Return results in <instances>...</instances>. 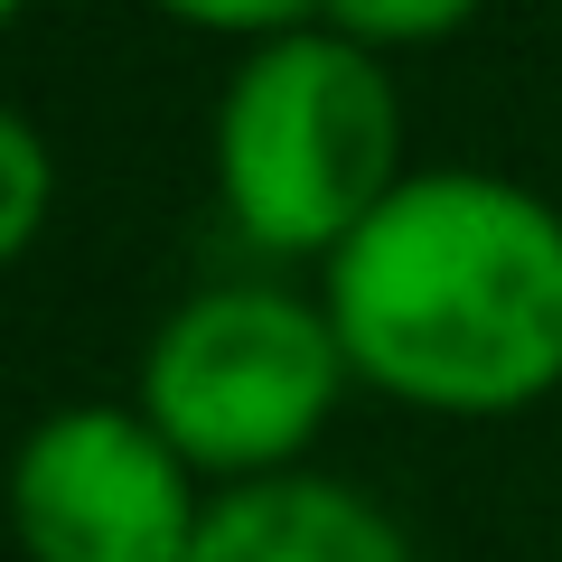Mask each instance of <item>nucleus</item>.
<instances>
[{
  "label": "nucleus",
  "instance_id": "f257e3e1",
  "mask_svg": "<svg viewBox=\"0 0 562 562\" xmlns=\"http://www.w3.org/2000/svg\"><path fill=\"white\" fill-rule=\"evenodd\" d=\"M347 366L422 413H525L562 384V216L487 169L403 179L328 254Z\"/></svg>",
  "mask_w": 562,
  "mask_h": 562
},
{
  "label": "nucleus",
  "instance_id": "f03ea898",
  "mask_svg": "<svg viewBox=\"0 0 562 562\" xmlns=\"http://www.w3.org/2000/svg\"><path fill=\"white\" fill-rule=\"evenodd\" d=\"M394 85L338 29H281L244 57L216 113V188L244 244L338 254L394 198Z\"/></svg>",
  "mask_w": 562,
  "mask_h": 562
},
{
  "label": "nucleus",
  "instance_id": "7ed1b4c3",
  "mask_svg": "<svg viewBox=\"0 0 562 562\" xmlns=\"http://www.w3.org/2000/svg\"><path fill=\"white\" fill-rule=\"evenodd\" d=\"M357 375L328 328V310L291 301L272 281H225L169 310V328L140 357V413L188 469L225 487L281 479L319 441L338 384Z\"/></svg>",
  "mask_w": 562,
  "mask_h": 562
},
{
  "label": "nucleus",
  "instance_id": "20e7f679",
  "mask_svg": "<svg viewBox=\"0 0 562 562\" xmlns=\"http://www.w3.org/2000/svg\"><path fill=\"white\" fill-rule=\"evenodd\" d=\"M10 516L29 562H188L198 553V469L150 431V413L76 403L29 431L10 469Z\"/></svg>",
  "mask_w": 562,
  "mask_h": 562
},
{
  "label": "nucleus",
  "instance_id": "39448f33",
  "mask_svg": "<svg viewBox=\"0 0 562 562\" xmlns=\"http://www.w3.org/2000/svg\"><path fill=\"white\" fill-rule=\"evenodd\" d=\"M188 562H413V543L375 497L310 479V469H281V479L225 487L206 506Z\"/></svg>",
  "mask_w": 562,
  "mask_h": 562
},
{
  "label": "nucleus",
  "instance_id": "423d86ee",
  "mask_svg": "<svg viewBox=\"0 0 562 562\" xmlns=\"http://www.w3.org/2000/svg\"><path fill=\"white\" fill-rule=\"evenodd\" d=\"M479 0H328L338 38L357 47H413V38H450Z\"/></svg>",
  "mask_w": 562,
  "mask_h": 562
},
{
  "label": "nucleus",
  "instance_id": "0eeeda50",
  "mask_svg": "<svg viewBox=\"0 0 562 562\" xmlns=\"http://www.w3.org/2000/svg\"><path fill=\"white\" fill-rule=\"evenodd\" d=\"M0 188H10V206H0V244L29 254V244H38V216H47V150H38V122H29V113L0 122Z\"/></svg>",
  "mask_w": 562,
  "mask_h": 562
},
{
  "label": "nucleus",
  "instance_id": "6e6552de",
  "mask_svg": "<svg viewBox=\"0 0 562 562\" xmlns=\"http://www.w3.org/2000/svg\"><path fill=\"white\" fill-rule=\"evenodd\" d=\"M160 10H179L198 29H281V20H301L310 0H160Z\"/></svg>",
  "mask_w": 562,
  "mask_h": 562
},
{
  "label": "nucleus",
  "instance_id": "1a4fd4ad",
  "mask_svg": "<svg viewBox=\"0 0 562 562\" xmlns=\"http://www.w3.org/2000/svg\"><path fill=\"white\" fill-rule=\"evenodd\" d=\"M10 10H20V0H10Z\"/></svg>",
  "mask_w": 562,
  "mask_h": 562
}]
</instances>
